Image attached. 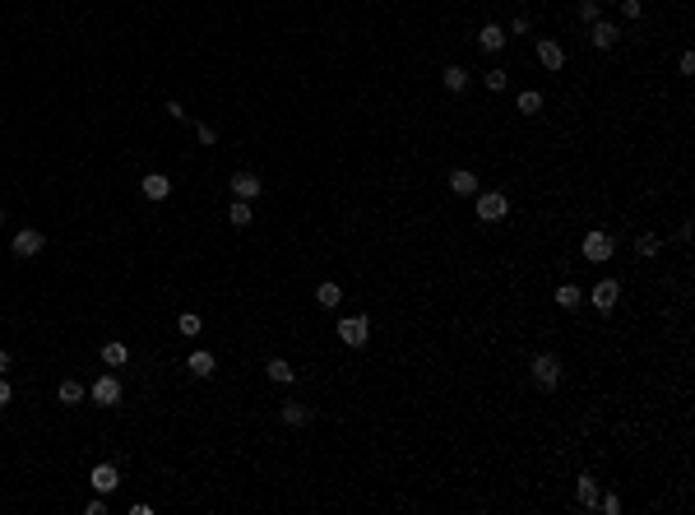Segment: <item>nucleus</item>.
<instances>
[{"label": "nucleus", "instance_id": "36", "mask_svg": "<svg viewBox=\"0 0 695 515\" xmlns=\"http://www.w3.org/2000/svg\"><path fill=\"white\" fill-rule=\"evenodd\" d=\"M0 223H5V209H0Z\"/></svg>", "mask_w": 695, "mask_h": 515}, {"label": "nucleus", "instance_id": "7", "mask_svg": "<svg viewBox=\"0 0 695 515\" xmlns=\"http://www.w3.org/2000/svg\"><path fill=\"white\" fill-rule=\"evenodd\" d=\"M46 237L37 233V228H24V233H15V255L19 260H33V255H42Z\"/></svg>", "mask_w": 695, "mask_h": 515}, {"label": "nucleus", "instance_id": "12", "mask_svg": "<svg viewBox=\"0 0 695 515\" xmlns=\"http://www.w3.org/2000/svg\"><path fill=\"white\" fill-rule=\"evenodd\" d=\"M538 61H542V65H547V70L556 75V70L566 65V47H561L556 37H538Z\"/></svg>", "mask_w": 695, "mask_h": 515}, {"label": "nucleus", "instance_id": "1", "mask_svg": "<svg viewBox=\"0 0 695 515\" xmlns=\"http://www.w3.org/2000/svg\"><path fill=\"white\" fill-rule=\"evenodd\" d=\"M528 372H533V386H538V390H556V386H561V358H556V353H538V358L528 362Z\"/></svg>", "mask_w": 695, "mask_h": 515}, {"label": "nucleus", "instance_id": "21", "mask_svg": "<svg viewBox=\"0 0 695 515\" xmlns=\"http://www.w3.org/2000/svg\"><path fill=\"white\" fill-rule=\"evenodd\" d=\"M580 302H584V293H580L575 283H561V288H556V307H561V311H575Z\"/></svg>", "mask_w": 695, "mask_h": 515}, {"label": "nucleus", "instance_id": "35", "mask_svg": "<svg viewBox=\"0 0 695 515\" xmlns=\"http://www.w3.org/2000/svg\"><path fill=\"white\" fill-rule=\"evenodd\" d=\"M0 372H10V353L5 348H0Z\"/></svg>", "mask_w": 695, "mask_h": 515}, {"label": "nucleus", "instance_id": "30", "mask_svg": "<svg viewBox=\"0 0 695 515\" xmlns=\"http://www.w3.org/2000/svg\"><path fill=\"white\" fill-rule=\"evenodd\" d=\"M598 511H602V515H621V497H617V492L598 497Z\"/></svg>", "mask_w": 695, "mask_h": 515}, {"label": "nucleus", "instance_id": "2", "mask_svg": "<svg viewBox=\"0 0 695 515\" xmlns=\"http://www.w3.org/2000/svg\"><path fill=\"white\" fill-rule=\"evenodd\" d=\"M473 209H478L482 223H501L510 214V200L501 195V190H478V195H473Z\"/></svg>", "mask_w": 695, "mask_h": 515}, {"label": "nucleus", "instance_id": "3", "mask_svg": "<svg viewBox=\"0 0 695 515\" xmlns=\"http://www.w3.org/2000/svg\"><path fill=\"white\" fill-rule=\"evenodd\" d=\"M612 251H617V242H612V233H602V228L584 233V242H580V255H584V260H593V265L612 260Z\"/></svg>", "mask_w": 695, "mask_h": 515}, {"label": "nucleus", "instance_id": "19", "mask_svg": "<svg viewBox=\"0 0 695 515\" xmlns=\"http://www.w3.org/2000/svg\"><path fill=\"white\" fill-rule=\"evenodd\" d=\"M102 362H107V367H125V362H130V348H125L121 339H107L102 343Z\"/></svg>", "mask_w": 695, "mask_h": 515}, {"label": "nucleus", "instance_id": "18", "mask_svg": "<svg viewBox=\"0 0 695 515\" xmlns=\"http://www.w3.org/2000/svg\"><path fill=\"white\" fill-rule=\"evenodd\" d=\"M478 42H482V51H501L506 47V28H501V24H482Z\"/></svg>", "mask_w": 695, "mask_h": 515}, {"label": "nucleus", "instance_id": "23", "mask_svg": "<svg viewBox=\"0 0 695 515\" xmlns=\"http://www.w3.org/2000/svg\"><path fill=\"white\" fill-rule=\"evenodd\" d=\"M228 219H232V228H250V219H255V209H250V200H232Z\"/></svg>", "mask_w": 695, "mask_h": 515}, {"label": "nucleus", "instance_id": "28", "mask_svg": "<svg viewBox=\"0 0 695 515\" xmlns=\"http://www.w3.org/2000/svg\"><path fill=\"white\" fill-rule=\"evenodd\" d=\"M482 84H487L492 93H501V89L510 84V75H506V70H487V75H482Z\"/></svg>", "mask_w": 695, "mask_h": 515}, {"label": "nucleus", "instance_id": "27", "mask_svg": "<svg viewBox=\"0 0 695 515\" xmlns=\"http://www.w3.org/2000/svg\"><path fill=\"white\" fill-rule=\"evenodd\" d=\"M580 19H584V24H598L602 19V0H580Z\"/></svg>", "mask_w": 695, "mask_h": 515}, {"label": "nucleus", "instance_id": "25", "mask_svg": "<svg viewBox=\"0 0 695 515\" xmlns=\"http://www.w3.org/2000/svg\"><path fill=\"white\" fill-rule=\"evenodd\" d=\"M519 111H524V116H538V111H542V93H538V89H524V93H519Z\"/></svg>", "mask_w": 695, "mask_h": 515}, {"label": "nucleus", "instance_id": "29", "mask_svg": "<svg viewBox=\"0 0 695 515\" xmlns=\"http://www.w3.org/2000/svg\"><path fill=\"white\" fill-rule=\"evenodd\" d=\"M635 251H640V255H658V237L640 233V237H635Z\"/></svg>", "mask_w": 695, "mask_h": 515}, {"label": "nucleus", "instance_id": "4", "mask_svg": "<svg viewBox=\"0 0 695 515\" xmlns=\"http://www.w3.org/2000/svg\"><path fill=\"white\" fill-rule=\"evenodd\" d=\"M334 334H339V343H348V348H362V343L371 339V320L367 316H343Z\"/></svg>", "mask_w": 695, "mask_h": 515}, {"label": "nucleus", "instance_id": "33", "mask_svg": "<svg viewBox=\"0 0 695 515\" xmlns=\"http://www.w3.org/2000/svg\"><path fill=\"white\" fill-rule=\"evenodd\" d=\"M195 135H200V144H218V130H214V125H195Z\"/></svg>", "mask_w": 695, "mask_h": 515}, {"label": "nucleus", "instance_id": "8", "mask_svg": "<svg viewBox=\"0 0 695 515\" xmlns=\"http://www.w3.org/2000/svg\"><path fill=\"white\" fill-rule=\"evenodd\" d=\"M228 186H232V195H237V200H260V190H264L255 172H232Z\"/></svg>", "mask_w": 695, "mask_h": 515}, {"label": "nucleus", "instance_id": "11", "mask_svg": "<svg viewBox=\"0 0 695 515\" xmlns=\"http://www.w3.org/2000/svg\"><path fill=\"white\" fill-rule=\"evenodd\" d=\"M598 497H602L598 478H593V473H580V478H575V501H580L584 511H593V506H598Z\"/></svg>", "mask_w": 695, "mask_h": 515}, {"label": "nucleus", "instance_id": "24", "mask_svg": "<svg viewBox=\"0 0 695 515\" xmlns=\"http://www.w3.org/2000/svg\"><path fill=\"white\" fill-rule=\"evenodd\" d=\"M445 89L450 93H463V89H468V70H463V65H445Z\"/></svg>", "mask_w": 695, "mask_h": 515}, {"label": "nucleus", "instance_id": "26", "mask_svg": "<svg viewBox=\"0 0 695 515\" xmlns=\"http://www.w3.org/2000/svg\"><path fill=\"white\" fill-rule=\"evenodd\" d=\"M176 329H181L185 339H195V334H200V329H204V320H200V316H195V311H181V320H176Z\"/></svg>", "mask_w": 695, "mask_h": 515}, {"label": "nucleus", "instance_id": "17", "mask_svg": "<svg viewBox=\"0 0 695 515\" xmlns=\"http://www.w3.org/2000/svg\"><path fill=\"white\" fill-rule=\"evenodd\" d=\"M617 37H621L617 24H602V19L593 24V47H598V51H612V47H617Z\"/></svg>", "mask_w": 695, "mask_h": 515}, {"label": "nucleus", "instance_id": "16", "mask_svg": "<svg viewBox=\"0 0 695 515\" xmlns=\"http://www.w3.org/2000/svg\"><path fill=\"white\" fill-rule=\"evenodd\" d=\"M278 418L288 422V427H306V422H311V408H306V404H297V399H288V404L278 408Z\"/></svg>", "mask_w": 695, "mask_h": 515}, {"label": "nucleus", "instance_id": "14", "mask_svg": "<svg viewBox=\"0 0 695 515\" xmlns=\"http://www.w3.org/2000/svg\"><path fill=\"white\" fill-rule=\"evenodd\" d=\"M139 186H144V195H149V200H167V195H172V177H163V172H149Z\"/></svg>", "mask_w": 695, "mask_h": 515}, {"label": "nucleus", "instance_id": "20", "mask_svg": "<svg viewBox=\"0 0 695 515\" xmlns=\"http://www.w3.org/2000/svg\"><path fill=\"white\" fill-rule=\"evenodd\" d=\"M84 395H89V390H84V386H79L75 376H65L61 386H56V399H61V404H79V399H84Z\"/></svg>", "mask_w": 695, "mask_h": 515}, {"label": "nucleus", "instance_id": "22", "mask_svg": "<svg viewBox=\"0 0 695 515\" xmlns=\"http://www.w3.org/2000/svg\"><path fill=\"white\" fill-rule=\"evenodd\" d=\"M315 302H320L324 311H334V307L343 302V288L339 283H320V288H315Z\"/></svg>", "mask_w": 695, "mask_h": 515}, {"label": "nucleus", "instance_id": "6", "mask_svg": "<svg viewBox=\"0 0 695 515\" xmlns=\"http://www.w3.org/2000/svg\"><path fill=\"white\" fill-rule=\"evenodd\" d=\"M445 186H450V195H459V200H473V195L482 190V181H478V177H473L468 168H454V172L445 177Z\"/></svg>", "mask_w": 695, "mask_h": 515}, {"label": "nucleus", "instance_id": "34", "mask_svg": "<svg viewBox=\"0 0 695 515\" xmlns=\"http://www.w3.org/2000/svg\"><path fill=\"white\" fill-rule=\"evenodd\" d=\"M10 399H15V386H10V381H5V376H0V408L10 404Z\"/></svg>", "mask_w": 695, "mask_h": 515}, {"label": "nucleus", "instance_id": "31", "mask_svg": "<svg viewBox=\"0 0 695 515\" xmlns=\"http://www.w3.org/2000/svg\"><path fill=\"white\" fill-rule=\"evenodd\" d=\"M617 5H621V15L631 19V24H635L640 15H645V5H640V0H617Z\"/></svg>", "mask_w": 695, "mask_h": 515}, {"label": "nucleus", "instance_id": "10", "mask_svg": "<svg viewBox=\"0 0 695 515\" xmlns=\"http://www.w3.org/2000/svg\"><path fill=\"white\" fill-rule=\"evenodd\" d=\"M89 487H93V492H102V497H107V492H116V487H121L116 464H98V469L89 473Z\"/></svg>", "mask_w": 695, "mask_h": 515}, {"label": "nucleus", "instance_id": "13", "mask_svg": "<svg viewBox=\"0 0 695 515\" xmlns=\"http://www.w3.org/2000/svg\"><path fill=\"white\" fill-rule=\"evenodd\" d=\"M214 367H218V358L209 353V348H195V353L185 358V372L195 376V381H204V376H214Z\"/></svg>", "mask_w": 695, "mask_h": 515}, {"label": "nucleus", "instance_id": "15", "mask_svg": "<svg viewBox=\"0 0 695 515\" xmlns=\"http://www.w3.org/2000/svg\"><path fill=\"white\" fill-rule=\"evenodd\" d=\"M264 372H269V381H274V386H293V381H297V367H293L288 358H269V367H264Z\"/></svg>", "mask_w": 695, "mask_h": 515}, {"label": "nucleus", "instance_id": "9", "mask_svg": "<svg viewBox=\"0 0 695 515\" xmlns=\"http://www.w3.org/2000/svg\"><path fill=\"white\" fill-rule=\"evenodd\" d=\"M617 297H621V283L617 279H602V283H593V311H612L617 307Z\"/></svg>", "mask_w": 695, "mask_h": 515}, {"label": "nucleus", "instance_id": "32", "mask_svg": "<svg viewBox=\"0 0 695 515\" xmlns=\"http://www.w3.org/2000/svg\"><path fill=\"white\" fill-rule=\"evenodd\" d=\"M84 515H107V501H102V492H98V497L84 506Z\"/></svg>", "mask_w": 695, "mask_h": 515}, {"label": "nucleus", "instance_id": "5", "mask_svg": "<svg viewBox=\"0 0 695 515\" xmlns=\"http://www.w3.org/2000/svg\"><path fill=\"white\" fill-rule=\"evenodd\" d=\"M89 395H93V404H102V408H116V404H121V381H116V376H111V372H102V376H98V381H93V386H89Z\"/></svg>", "mask_w": 695, "mask_h": 515}]
</instances>
